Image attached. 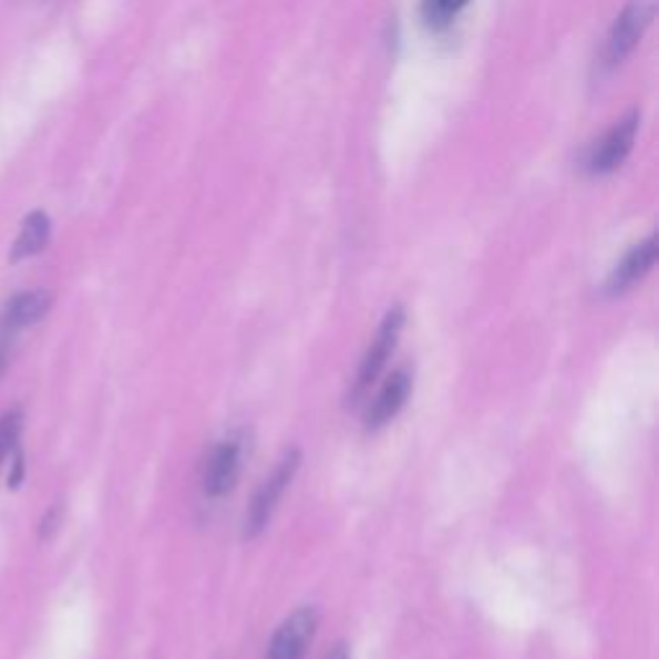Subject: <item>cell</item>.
I'll list each match as a JSON object with an SVG mask.
<instances>
[{
	"label": "cell",
	"instance_id": "6da1fadb",
	"mask_svg": "<svg viewBox=\"0 0 659 659\" xmlns=\"http://www.w3.org/2000/svg\"><path fill=\"white\" fill-rule=\"evenodd\" d=\"M299 464H301V454L297 449H289L279 459V464H276L271 476H266V482L260 484L256 497H253L248 515H245V538H256L264 534L266 526L274 518L276 507L281 503V497L286 495V490H289L294 476H297Z\"/></svg>",
	"mask_w": 659,
	"mask_h": 659
},
{
	"label": "cell",
	"instance_id": "7a4b0ae2",
	"mask_svg": "<svg viewBox=\"0 0 659 659\" xmlns=\"http://www.w3.org/2000/svg\"><path fill=\"white\" fill-rule=\"evenodd\" d=\"M659 0H629L618 19L610 29L606 52H603V62L606 68H618L621 62L634 52V47L641 42L645 31L652 27Z\"/></svg>",
	"mask_w": 659,
	"mask_h": 659
},
{
	"label": "cell",
	"instance_id": "3957f363",
	"mask_svg": "<svg viewBox=\"0 0 659 659\" xmlns=\"http://www.w3.org/2000/svg\"><path fill=\"white\" fill-rule=\"evenodd\" d=\"M404 320H408V315H404V307H400V305L392 307L384 315V320H381L374 340H371L369 351L363 353V359H361L359 377H356L353 400H359V397L367 394L371 384H374V381L379 379L381 371H384L389 356L394 353L397 340H400L402 330H404Z\"/></svg>",
	"mask_w": 659,
	"mask_h": 659
},
{
	"label": "cell",
	"instance_id": "277c9868",
	"mask_svg": "<svg viewBox=\"0 0 659 659\" xmlns=\"http://www.w3.org/2000/svg\"><path fill=\"white\" fill-rule=\"evenodd\" d=\"M245 454H248V439H245V433L229 435V439L219 441L217 446L212 449L202 480L206 495L225 497L235 490L245 466Z\"/></svg>",
	"mask_w": 659,
	"mask_h": 659
},
{
	"label": "cell",
	"instance_id": "5b68a950",
	"mask_svg": "<svg viewBox=\"0 0 659 659\" xmlns=\"http://www.w3.org/2000/svg\"><path fill=\"white\" fill-rule=\"evenodd\" d=\"M639 132V111H631L629 116H624L621 122H616L610 130L603 134V140L590 150L587 155L585 168L590 176H608L621 168L626 157L631 155L634 142H637Z\"/></svg>",
	"mask_w": 659,
	"mask_h": 659
},
{
	"label": "cell",
	"instance_id": "8992f818",
	"mask_svg": "<svg viewBox=\"0 0 659 659\" xmlns=\"http://www.w3.org/2000/svg\"><path fill=\"white\" fill-rule=\"evenodd\" d=\"M317 624H320V616L315 608L305 606L294 610L274 634L271 645H268V659H305L315 639Z\"/></svg>",
	"mask_w": 659,
	"mask_h": 659
},
{
	"label": "cell",
	"instance_id": "52a82bcc",
	"mask_svg": "<svg viewBox=\"0 0 659 659\" xmlns=\"http://www.w3.org/2000/svg\"><path fill=\"white\" fill-rule=\"evenodd\" d=\"M412 394V374L410 369H397L392 371L384 384H381L379 394L371 400L369 410H367V428L369 431H379L387 423L400 415L404 404H408Z\"/></svg>",
	"mask_w": 659,
	"mask_h": 659
},
{
	"label": "cell",
	"instance_id": "ba28073f",
	"mask_svg": "<svg viewBox=\"0 0 659 659\" xmlns=\"http://www.w3.org/2000/svg\"><path fill=\"white\" fill-rule=\"evenodd\" d=\"M657 264V237H647L645 243L634 245V248L621 258V264L614 268V274L606 281L608 297H621L631 289L634 284H639L645 276L652 271Z\"/></svg>",
	"mask_w": 659,
	"mask_h": 659
},
{
	"label": "cell",
	"instance_id": "9c48e42d",
	"mask_svg": "<svg viewBox=\"0 0 659 659\" xmlns=\"http://www.w3.org/2000/svg\"><path fill=\"white\" fill-rule=\"evenodd\" d=\"M52 291L47 289H31V291H21L11 297L0 309V330H8L13 332V336H19L21 330L31 328V325H37L42 317L50 312L52 307Z\"/></svg>",
	"mask_w": 659,
	"mask_h": 659
},
{
	"label": "cell",
	"instance_id": "30bf717a",
	"mask_svg": "<svg viewBox=\"0 0 659 659\" xmlns=\"http://www.w3.org/2000/svg\"><path fill=\"white\" fill-rule=\"evenodd\" d=\"M52 235V222L44 212H31L27 219H23L21 233L16 237L11 248V260L19 264V260H27L31 256H39L47 248Z\"/></svg>",
	"mask_w": 659,
	"mask_h": 659
},
{
	"label": "cell",
	"instance_id": "8fae6325",
	"mask_svg": "<svg viewBox=\"0 0 659 659\" xmlns=\"http://www.w3.org/2000/svg\"><path fill=\"white\" fill-rule=\"evenodd\" d=\"M466 3H470V0H423L420 11H423V21L428 27L441 29L449 27V23L464 11Z\"/></svg>",
	"mask_w": 659,
	"mask_h": 659
},
{
	"label": "cell",
	"instance_id": "7c38bea8",
	"mask_svg": "<svg viewBox=\"0 0 659 659\" xmlns=\"http://www.w3.org/2000/svg\"><path fill=\"white\" fill-rule=\"evenodd\" d=\"M21 428H23V412L19 408L8 410L6 415L0 418V466H3L6 459L13 454L16 446H19Z\"/></svg>",
	"mask_w": 659,
	"mask_h": 659
},
{
	"label": "cell",
	"instance_id": "4fadbf2b",
	"mask_svg": "<svg viewBox=\"0 0 659 659\" xmlns=\"http://www.w3.org/2000/svg\"><path fill=\"white\" fill-rule=\"evenodd\" d=\"M16 338L19 336H13V332H8V330H0V374H3V371L8 369V363H11Z\"/></svg>",
	"mask_w": 659,
	"mask_h": 659
},
{
	"label": "cell",
	"instance_id": "5bb4252c",
	"mask_svg": "<svg viewBox=\"0 0 659 659\" xmlns=\"http://www.w3.org/2000/svg\"><path fill=\"white\" fill-rule=\"evenodd\" d=\"M58 523H60V507H54V511L47 513V518L42 521V538L50 536L52 531L58 528Z\"/></svg>",
	"mask_w": 659,
	"mask_h": 659
},
{
	"label": "cell",
	"instance_id": "9a60e30c",
	"mask_svg": "<svg viewBox=\"0 0 659 659\" xmlns=\"http://www.w3.org/2000/svg\"><path fill=\"white\" fill-rule=\"evenodd\" d=\"M325 659H351V649H348L346 641H338V645L325 655Z\"/></svg>",
	"mask_w": 659,
	"mask_h": 659
}]
</instances>
